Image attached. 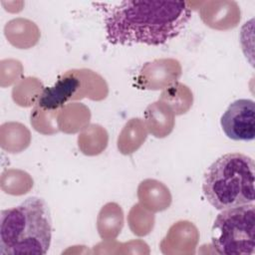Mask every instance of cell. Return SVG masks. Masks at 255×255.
<instances>
[{
    "mask_svg": "<svg viewBox=\"0 0 255 255\" xmlns=\"http://www.w3.org/2000/svg\"><path fill=\"white\" fill-rule=\"evenodd\" d=\"M254 161L243 153H226L206 170L202 190L207 201L216 209L224 210L253 203Z\"/></svg>",
    "mask_w": 255,
    "mask_h": 255,
    "instance_id": "3957f363",
    "label": "cell"
},
{
    "mask_svg": "<svg viewBox=\"0 0 255 255\" xmlns=\"http://www.w3.org/2000/svg\"><path fill=\"white\" fill-rule=\"evenodd\" d=\"M52 239V219L43 198L32 196L4 209L0 216V254H46Z\"/></svg>",
    "mask_w": 255,
    "mask_h": 255,
    "instance_id": "7a4b0ae2",
    "label": "cell"
},
{
    "mask_svg": "<svg viewBox=\"0 0 255 255\" xmlns=\"http://www.w3.org/2000/svg\"><path fill=\"white\" fill-rule=\"evenodd\" d=\"M212 247L222 255L255 252V206L245 204L222 210L211 229Z\"/></svg>",
    "mask_w": 255,
    "mask_h": 255,
    "instance_id": "277c9868",
    "label": "cell"
},
{
    "mask_svg": "<svg viewBox=\"0 0 255 255\" xmlns=\"http://www.w3.org/2000/svg\"><path fill=\"white\" fill-rule=\"evenodd\" d=\"M80 79L74 74L67 73L54 86L43 91L38 104L44 110H55L70 100L80 89Z\"/></svg>",
    "mask_w": 255,
    "mask_h": 255,
    "instance_id": "8992f818",
    "label": "cell"
},
{
    "mask_svg": "<svg viewBox=\"0 0 255 255\" xmlns=\"http://www.w3.org/2000/svg\"><path fill=\"white\" fill-rule=\"evenodd\" d=\"M93 4L102 12L107 39L114 45H163L175 38L191 18V9L183 1L123 0Z\"/></svg>",
    "mask_w": 255,
    "mask_h": 255,
    "instance_id": "6da1fadb",
    "label": "cell"
},
{
    "mask_svg": "<svg viewBox=\"0 0 255 255\" xmlns=\"http://www.w3.org/2000/svg\"><path fill=\"white\" fill-rule=\"evenodd\" d=\"M227 137L233 140L250 141L255 137V103L249 99L232 102L220 119Z\"/></svg>",
    "mask_w": 255,
    "mask_h": 255,
    "instance_id": "5b68a950",
    "label": "cell"
}]
</instances>
